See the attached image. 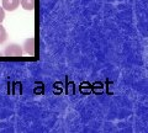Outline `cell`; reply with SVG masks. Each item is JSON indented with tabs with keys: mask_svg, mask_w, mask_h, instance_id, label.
Listing matches in <instances>:
<instances>
[{
	"mask_svg": "<svg viewBox=\"0 0 148 133\" xmlns=\"http://www.w3.org/2000/svg\"><path fill=\"white\" fill-rule=\"evenodd\" d=\"M4 54H5V57H21L22 56V49L18 44L11 43L5 48Z\"/></svg>",
	"mask_w": 148,
	"mask_h": 133,
	"instance_id": "1",
	"label": "cell"
},
{
	"mask_svg": "<svg viewBox=\"0 0 148 133\" xmlns=\"http://www.w3.org/2000/svg\"><path fill=\"white\" fill-rule=\"evenodd\" d=\"M18 4H20V0H3V8L8 11L16 10Z\"/></svg>",
	"mask_w": 148,
	"mask_h": 133,
	"instance_id": "2",
	"label": "cell"
},
{
	"mask_svg": "<svg viewBox=\"0 0 148 133\" xmlns=\"http://www.w3.org/2000/svg\"><path fill=\"white\" fill-rule=\"evenodd\" d=\"M24 49L26 53L31 54V56H34L35 54V38H27L24 43Z\"/></svg>",
	"mask_w": 148,
	"mask_h": 133,
	"instance_id": "3",
	"label": "cell"
},
{
	"mask_svg": "<svg viewBox=\"0 0 148 133\" xmlns=\"http://www.w3.org/2000/svg\"><path fill=\"white\" fill-rule=\"evenodd\" d=\"M21 5L25 10H34L35 0H21Z\"/></svg>",
	"mask_w": 148,
	"mask_h": 133,
	"instance_id": "4",
	"label": "cell"
},
{
	"mask_svg": "<svg viewBox=\"0 0 148 133\" xmlns=\"http://www.w3.org/2000/svg\"><path fill=\"white\" fill-rule=\"evenodd\" d=\"M6 38H8V35H6V31H5V29L0 25V43H4L6 41Z\"/></svg>",
	"mask_w": 148,
	"mask_h": 133,
	"instance_id": "5",
	"label": "cell"
},
{
	"mask_svg": "<svg viewBox=\"0 0 148 133\" xmlns=\"http://www.w3.org/2000/svg\"><path fill=\"white\" fill-rule=\"evenodd\" d=\"M4 17H5V14H4V9H3V8H0V24L3 22Z\"/></svg>",
	"mask_w": 148,
	"mask_h": 133,
	"instance_id": "6",
	"label": "cell"
},
{
	"mask_svg": "<svg viewBox=\"0 0 148 133\" xmlns=\"http://www.w3.org/2000/svg\"><path fill=\"white\" fill-rule=\"evenodd\" d=\"M0 56H1V53H0Z\"/></svg>",
	"mask_w": 148,
	"mask_h": 133,
	"instance_id": "7",
	"label": "cell"
}]
</instances>
